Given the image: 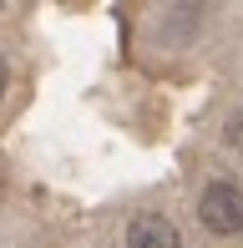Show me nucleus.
<instances>
[{"instance_id": "obj_1", "label": "nucleus", "mask_w": 243, "mask_h": 248, "mask_svg": "<svg viewBox=\"0 0 243 248\" xmlns=\"http://www.w3.org/2000/svg\"><path fill=\"white\" fill-rule=\"evenodd\" d=\"M197 223H203L213 238H238L243 233V187L218 177L197 193Z\"/></svg>"}, {"instance_id": "obj_3", "label": "nucleus", "mask_w": 243, "mask_h": 248, "mask_svg": "<svg viewBox=\"0 0 243 248\" xmlns=\"http://www.w3.org/2000/svg\"><path fill=\"white\" fill-rule=\"evenodd\" d=\"M223 142H228L233 152H243V107L233 111V117H228V127H223Z\"/></svg>"}, {"instance_id": "obj_4", "label": "nucleus", "mask_w": 243, "mask_h": 248, "mask_svg": "<svg viewBox=\"0 0 243 248\" xmlns=\"http://www.w3.org/2000/svg\"><path fill=\"white\" fill-rule=\"evenodd\" d=\"M5 81H10V66L0 61V96H5Z\"/></svg>"}, {"instance_id": "obj_2", "label": "nucleus", "mask_w": 243, "mask_h": 248, "mask_svg": "<svg viewBox=\"0 0 243 248\" xmlns=\"http://www.w3.org/2000/svg\"><path fill=\"white\" fill-rule=\"evenodd\" d=\"M127 248H182V233L162 213H137L127 223Z\"/></svg>"}]
</instances>
